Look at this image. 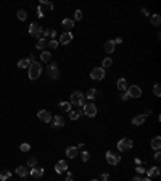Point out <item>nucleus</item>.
<instances>
[{
    "label": "nucleus",
    "instance_id": "nucleus-1",
    "mask_svg": "<svg viewBox=\"0 0 161 181\" xmlns=\"http://www.w3.org/2000/svg\"><path fill=\"white\" fill-rule=\"evenodd\" d=\"M84 102H86V95H84L80 91H74L73 94H71V99H69V104L71 105L84 107Z\"/></svg>",
    "mask_w": 161,
    "mask_h": 181
},
{
    "label": "nucleus",
    "instance_id": "nucleus-2",
    "mask_svg": "<svg viewBox=\"0 0 161 181\" xmlns=\"http://www.w3.org/2000/svg\"><path fill=\"white\" fill-rule=\"evenodd\" d=\"M45 10H47V11H52V10H53V3L47 2V0H40V2H39V7H37V16H39V18H44Z\"/></svg>",
    "mask_w": 161,
    "mask_h": 181
},
{
    "label": "nucleus",
    "instance_id": "nucleus-3",
    "mask_svg": "<svg viewBox=\"0 0 161 181\" xmlns=\"http://www.w3.org/2000/svg\"><path fill=\"white\" fill-rule=\"evenodd\" d=\"M40 73H42V65L39 62H34V63H31V66H29V79H37V78L40 76Z\"/></svg>",
    "mask_w": 161,
    "mask_h": 181
},
{
    "label": "nucleus",
    "instance_id": "nucleus-4",
    "mask_svg": "<svg viewBox=\"0 0 161 181\" xmlns=\"http://www.w3.org/2000/svg\"><path fill=\"white\" fill-rule=\"evenodd\" d=\"M131 149H132V141L129 137H124V139H121V141L118 142V150L119 152H127Z\"/></svg>",
    "mask_w": 161,
    "mask_h": 181
},
{
    "label": "nucleus",
    "instance_id": "nucleus-5",
    "mask_svg": "<svg viewBox=\"0 0 161 181\" xmlns=\"http://www.w3.org/2000/svg\"><path fill=\"white\" fill-rule=\"evenodd\" d=\"M42 32H44V29H42L39 24H36V23H32V24L29 26V34H31V37L40 39V37H42Z\"/></svg>",
    "mask_w": 161,
    "mask_h": 181
},
{
    "label": "nucleus",
    "instance_id": "nucleus-6",
    "mask_svg": "<svg viewBox=\"0 0 161 181\" xmlns=\"http://www.w3.org/2000/svg\"><path fill=\"white\" fill-rule=\"evenodd\" d=\"M47 75H49V78H52V79H58V78H60L58 65H56L55 62L49 65V68H47Z\"/></svg>",
    "mask_w": 161,
    "mask_h": 181
},
{
    "label": "nucleus",
    "instance_id": "nucleus-7",
    "mask_svg": "<svg viewBox=\"0 0 161 181\" xmlns=\"http://www.w3.org/2000/svg\"><path fill=\"white\" fill-rule=\"evenodd\" d=\"M90 78H92V79H95V81H102L103 78H105V69H103L102 66L93 68L90 71Z\"/></svg>",
    "mask_w": 161,
    "mask_h": 181
},
{
    "label": "nucleus",
    "instance_id": "nucleus-8",
    "mask_svg": "<svg viewBox=\"0 0 161 181\" xmlns=\"http://www.w3.org/2000/svg\"><path fill=\"white\" fill-rule=\"evenodd\" d=\"M82 112L87 115L89 118H93L97 115V107L93 105V104H84V107H82Z\"/></svg>",
    "mask_w": 161,
    "mask_h": 181
},
{
    "label": "nucleus",
    "instance_id": "nucleus-9",
    "mask_svg": "<svg viewBox=\"0 0 161 181\" xmlns=\"http://www.w3.org/2000/svg\"><path fill=\"white\" fill-rule=\"evenodd\" d=\"M127 95H129V97H132V99H139V97L142 95V89H140V87L139 86H129V87H127Z\"/></svg>",
    "mask_w": 161,
    "mask_h": 181
},
{
    "label": "nucleus",
    "instance_id": "nucleus-10",
    "mask_svg": "<svg viewBox=\"0 0 161 181\" xmlns=\"http://www.w3.org/2000/svg\"><path fill=\"white\" fill-rule=\"evenodd\" d=\"M119 160H121V157L118 154H115V152H111V150L106 152V162L110 165H118V163H119Z\"/></svg>",
    "mask_w": 161,
    "mask_h": 181
},
{
    "label": "nucleus",
    "instance_id": "nucleus-11",
    "mask_svg": "<svg viewBox=\"0 0 161 181\" xmlns=\"http://www.w3.org/2000/svg\"><path fill=\"white\" fill-rule=\"evenodd\" d=\"M37 117H39V120L44 121V123H50L52 121V113L49 112V110H40V112L37 113Z\"/></svg>",
    "mask_w": 161,
    "mask_h": 181
},
{
    "label": "nucleus",
    "instance_id": "nucleus-12",
    "mask_svg": "<svg viewBox=\"0 0 161 181\" xmlns=\"http://www.w3.org/2000/svg\"><path fill=\"white\" fill-rule=\"evenodd\" d=\"M71 40H73V34H71V32H63V34H61V37L58 39V44L68 45Z\"/></svg>",
    "mask_w": 161,
    "mask_h": 181
},
{
    "label": "nucleus",
    "instance_id": "nucleus-13",
    "mask_svg": "<svg viewBox=\"0 0 161 181\" xmlns=\"http://www.w3.org/2000/svg\"><path fill=\"white\" fill-rule=\"evenodd\" d=\"M52 123H53L55 128H63L65 126V118L61 117V115H55V117H52Z\"/></svg>",
    "mask_w": 161,
    "mask_h": 181
},
{
    "label": "nucleus",
    "instance_id": "nucleus-14",
    "mask_svg": "<svg viewBox=\"0 0 161 181\" xmlns=\"http://www.w3.org/2000/svg\"><path fill=\"white\" fill-rule=\"evenodd\" d=\"M55 171L56 173H63V171H68V163L65 160H60L55 163Z\"/></svg>",
    "mask_w": 161,
    "mask_h": 181
},
{
    "label": "nucleus",
    "instance_id": "nucleus-15",
    "mask_svg": "<svg viewBox=\"0 0 161 181\" xmlns=\"http://www.w3.org/2000/svg\"><path fill=\"white\" fill-rule=\"evenodd\" d=\"M29 175L32 178H42L44 176V168H40V166H34V168L29 170Z\"/></svg>",
    "mask_w": 161,
    "mask_h": 181
},
{
    "label": "nucleus",
    "instance_id": "nucleus-16",
    "mask_svg": "<svg viewBox=\"0 0 161 181\" xmlns=\"http://www.w3.org/2000/svg\"><path fill=\"white\" fill-rule=\"evenodd\" d=\"M66 155H68L69 159H76V157L79 155V149L77 147H68V149H66Z\"/></svg>",
    "mask_w": 161,
    "mask_h": 181
},
{
    "label": "nucleus",
    "instance_id": "nucleus-17",
    "mask_svg": "<svg viewBox=\"0 0 161 181\" xmlns=\"http://www.w3.org/2000/svg\"><path fill=\"white\" fill-rule=\"evenodd\" d=\"M147 175H148V178H158L159 176V166H153V168L147 170Z\"/></svg>",
    "mask_w": 161,
    "mask_h": 181
},
{
    "label": "nucleus",
    "instance_id": "nucleus-18",
    "mask_svg": "<svg viewBox=\"0 0 161 181\" xmlns=\"http://www.w3.org/2000/svg\"><path fill=\"white\" fill-rule=\"evenodd\" d=\"M151 149H155V150H159L161 149V137L159 136H156V137H153L151 139Z\"/></svg>",
    "mask_w": 161,
    "mask_h": 181
},
{
    "label": "nucleus",
    "instance_id": "nucleus-19",
    "mask_svg": "<svg viewBox=\"0 0 161 181\" xmlns=\"http://www.w3.org/2000/svg\"><path fill=\"white\" fill-rule=\"evenodd\" d=\"M16 173L18 175H20L21 176V178H26V176L27 175H29V168H27V166H18V168H16Z\"/></svg>",
    "mask_w": 161,
    "mask_h": 181
},
{
    "label": "nucleus",
    "instance_id": "nucleus-20",
    "mask_svg": "<svg viewBox=\"0 0 161 181\" xmlns=\"http://www.w3.org/2000/svg\"><path fill=\"white\" fill-rule=\"evenodd\" d=\"M127 81H126V78H119L118 79V89L119 91H127Z\"/></svg>",
    "mask_w": 161,
    "mask_h": 181
},
{
    "label": "nucleus",
    "instance_id": "nucleus-21",
    "mask_svg": "<svg viewBox=\"0 0 161 181\" xmlns=\"http://www.w3.org/2000/svg\"><path fill=\"white\" fill-rule=\"evenodd\" d=\"M144 121H145V117H144V115H137V117L132 118V124H135V126L144 124Z\"/></svg>",
    "mask_w": 161,
    "mask_h": 181
},
{
    "label": "nucleus",
    "instance_id": "nucleus-22",
    "mask_svg": "<svg viewBox=\"0 0 161 181\" xmlns=\"http://www.w3.org/2000/svg\"><path fill=\"white\" fill-rule=\"evenodd\" d=\"M42 34H44V39H49V37L55 39V37H56V31H55V29H45Z\"/></svg>",
    "mask_w": 161,
    "mask_h": 181
},
{
    "label": "nucleus",
    "instance_id": "nucleus-23",
    "mask_svg": "<svg viewBox=\"0 0 161 181\" xmlns=\"http://www.w3.org/2000/svg\"><path fill=\"white\" fill-rule=\"evenodd\" d=\"M61 24H63V27L65 29H73L74 27V20H69V18H66V20H63V23H61Z\"/></svg>",
    "mask_w": 161,
    "mask_h": 181
},
{
    "label": "nucleus",
    "instance_id": "nucleus-24",
    "mask_svg": "<svg viewBox=\"0 0 161 181\" xmlns=\"http://www.w3.org/2000/svg\"><path fill=\"white\" fill-rule=\"evenodd\" d=\"M31 66V62L27 58H21L20 62H18V68H21V69H24V68H29Z\"/></svg>",
    "mask_w": 161,
    "mask_h": 181
},
{
    "label": "nucleus",
    "instance_id": "nucleus-25",
    "mask_svg": "<svg viewBox=\"0 0 161 181\" xmlns=\"http://www.w3.org/2000/svg\"><path fill=\"white\" fill-rule=\"evenodd\" d=\"M105 52L106 53H113V52H115V42H113V40L105 42Z\"/></svg>",
    "mask_w": 161,
    "mask_h": 181
},
{
    "label": "nucleus",
    "instance_id": "nucleus-26",
    "mask_svg": "<svg viewBox=\"0 0 161 181\" xmlns=\"http://www.w3.org/2000/svg\"><path fill=\"white\" fill-rule=\"evenodd\" d=\"M150 21H151V26H159V24H161V16L155 13V15H151Z\"/></svg>",
    "mask_w": 161,
    "mask_h": 181
},
{
    "label": "nucleus",
    "instance_id": "nucleus-27",
    "mask_svg": "<svg viewBox=\"0 0 161 181\" xmlns=\"http://www.w3.org/2000/svg\"><path fill=\"white\" fill-rule=\"evenodd\" d=\"M36 47L39 49V50H45V47H47V39H44V37L37 39V44H36Z\"/></svg>",
    "mask_w": 161,
    "mask_h": 181
},
{
    "label": "nucleus",
    "instance_id": "nucleus-28",
    "mask_svg": "<svg viewBox=\"0 0 161 181\" xmlns=\"http://www.w3.org/2000/svg\"><path fill=\"white\" fill-rule=\"evenodd\" d=\"M8 179H11L10 170H3L2 173H0V181H8Z\"/></svg>",
    "mask_w": 161,
    "mask_h": 181
},
{
    "label": "nucleus",
    "instance_id": "nucleus-29",
    "mask_svg": "<svg viewBox=\"0 0 161 181\" xmlns=\"http://www.w3.org/2000/svg\"><path fill=\"white\" fill-rule=\"evenodd\" d=\"M71 107L73 105H71L69 102H60V108L63 110V112H71Z\"/></svg>",
    "mask_w": 161,
    "mask_h": 181
},
{
    "label": "nucleus",
    "instance_id": "nucleus-30",
    "mask_svg": "<svg viewBox=\"0 0 161 181\" xmlns=\"http://www.w3.org/2000/svg\"><path fill=\"white\" fill-rule=\"evenodd\" d=\"M97 95H98V91H97V89H89V91H87V99H89V100H93Z\"/></svg>",
    "mask_w": 161,
    "mask_h": 181
},
{
    "label": "nucleus",
    "instance_id": "nucleus-31",
    "mask_svg": "<svg viewBox=\"0 0 161 181\" xmlns=\"http://www.w3.org/2000/svg\"><path fill=\"white\" fill-rule=\"evenodd\" d=\"M50 58H52V53L47 52V50H44V52L40 53V60H42V62H49Z\"/></svg>",
    "mask_w": 161,
    "mask_h": 181
},
{
    "label": "nucleus",
    "instance_id": "nucleus-32",
    "mask_svg": "<svg viewBox=\"0 0 161 181\" xmlns=\"http://www.w3.org/2000/svg\"><path fill=\"white\" fill-rule=\"evenodd\" d=\"M37 166V159L36 157H29V160H27V168H34Z\"/></svg>",
    "mask_w": 161,
    "mask_h": 181
},
{
    "label": "nucleus",
    "instance_id": "nucleus-33",
    "mask_svg": "<svg viewBox=\"0 0 161 181\" xmlns=\"http://www.w3.org/2000/svg\"><path fill=\"white\" fill-rule=\"evenodd\" d=\"M111 65H113V60H111V58H105V60H103L102 68H103V69H105V68H110Z\"/></svg>",
    "mask_w": 161,
    "mask_h": 181
},
{
    "label": "nucleus",
    "instance_id": "nucleus-34",
    "mask_svg": "<svg viewBox=\"0 0 161 181\" xmlns=\"http://www.w3.org/2000/svg\"><path fill=\"white\" fill-rule=\"evenodd\" d=\"M26 18H27V15H26V11H24V10H18V20L24 21Z\"/></svg>",
    "mask_w": 161,
    "mask_h": 181
},
{
    "label": "nucleus",
    "instance_id": "nucleus-35",
    "mask_svg": "<svg viewBox=\"0 0 161 181\" xmlns=\"http://www.w3.org/2000/svg\"><path fill=\"white\" fill-rule=\"evenodd\" d=\"M20 149H21V152H29L31 150V146L27 142H23L21 146H20Z\"/></svg>",
    "mask_w": 161,
    "mask_h": 181
},
{
    "label": "nucleus",
    "instance_id": "nucleus-36",
    "mask_svg": "<svg viewBox=\"0 0 161 181\" xmlns=\"http://www.w3.org/2000/svg\"><path fill=\"white\" fill-rule=\"evenodd\" d=\"M153 94H155L156 97L161 95V87H159V84H155V86H153Z\"/></svg>",
    "mask_w": 161,
    "mask_h": 181
},
{
    "label": "nucleus",
    "instance_id": "nucleus-37",
    "mask_svg": "<svg viewBox=\"0 0 161 181\" xmlns=\"http://www.w3.org/2000/svg\"><path fill=\"white\" fill-rule=\"evenodd\" d=\"M49 47L50 49H56V47H58V40H56V39H50L49 40Z\"/></svg>",
    "mask_w": 161,
    "mask_h": 181
},
{
    "label": "nucleus",
    "instance_id": "nucleus-38",
    "mask_svg": "<svg viewBox=\"0 0 161 181\" xmlns=\"http://www.w3.org/2000/svg\"><path fill=\"white\" fill-rule=\"evenodd\" d=\"M74 20H76V21H80V20H82V11H80V10H76V13H74Z\"/></svg>",
    "mask_w": 161,
    "mask_h": 181
},
{
    "label": "nucleus",
    "instance_id": "nucleus-39",
    "mask_svg": "<svg viewBox=\"0 0 161 181\" xmlns=\"http://www.w3.org/2000/svg\"><path fill=\"white\" fill-rule=\"evenodd\" d=\"M68 113H69V118L73 120V121L79 118V113H77V112H73V110H71V112H68Z\"/></svg>",
    "mask_w": 161,
    "mask_h": 181
},
{
    "label": "nucleus",
    "instance_id": "nucleus-40",
    "mask_svg": "<svg viewBox=\"0 0 161 181\" xmlns=\"http://www.w3.org/2000/svg\"><path fill=\"white\" fill-rule=\"evenodd\" d=\"M80 157H82V160H84V162H87L89 159H90V154H89L87 150H84L82 154H80Z\"/></svg>",
    "mask_w": 161,
    "mask_h": 181
},
{
    "label": "nucleus",
    "instance_id": "nucleus-41",
    "mask_svg": "<svg viewBox=\"0 0 161 181\" xmlns=\"http://www.w3.org/2000/svg\"><path fill=\"white\" fill-rule=\"evenodd\" d=\"M137 173H139V175H142V173H145V168H144V165H137Z\"/></svg>",
    "mask_w": 161,
    "mask_h": 181
},
{
    "label": "nucleus",
    "instance_id": "nucleus-42",
    "mask_svg": "<svg viewBox=\"0 0 161 181\" xmlns=\"http://www.w3.org/2000/svg\"><path fill=\"white\" fill-rule=\"evenodd\" d=\"M155 160L158 162V163L161 162V152H159V150H156V154H155Z\"/></svg>",
    "mask_w": 161,
    "mask_h": 181
},
{
    "label": "nucleus",
    "instance_id": "nucleus-43",
    "mask_svg": "<svg viewBox=\"0 0 161 181\" xmlns=\"http://www.w3.org/2000/svg\"><path fill=\"white\" fill-rule=\"evenodd\" d=\"M108 178H110V175H108V173H103V175L100 176V179H98V181H106Z\"/></svg>",
    "mask_w": 161,
    "mask_h": 181
},
{
    "label": "nucleus",
    "instance_id": "nucleus-44",
    "mask_svg": "<svg viewBox=\"0 0 161 181\" xmlns=\"http://www.w3.org/2000/svg\"><path fill=\"white\" fill-rule=\"evenodd\" d=\"M66 181H73V173L68 171V175H66Z\"/></svg>",
    "mask_w": 161,
    "mask_h": 181
},
{
    "label": "nucleus",
    "instance_id": "nucleus-45",
    "mask_svg": "<svg viewBox=\"0 0 161 181\" xmlns=\"http://www.w3.org/2000/svg\"><path fill=\"white\" fill-rule=\"evenodd\" d=\"M113 42H115V45H116V44H122V39H121V37H116Z\"/></svg>",
    "mask_w": 161,
    "mask_h": 181
},
{
    "label": "nucleus",
    "instance_id": "nucleus-46",
    "mask_svg": "<svg viewBox=\"0 0 161 181\" xmlns=\"http://www.w3.org/2000/svg\"><path fill=\"white\" fill-rule=\"evenodd\" d=\"M121 99H122V100H129V99H131V97H129V95H127V92H126V94H122V95H121Z\"/></svg>",
    "mask_w": 161,
    "mask_h": 181
},
{
    "label": "nucleus",
    "instance_id": "nucleus-47",
    "mask_svg": "<svg viewBox=\"0 0 161 181\" xmlns=\"http://www.w3.org/2000/svg\"><path fill=\"white\" fill-rule=\"evenodd\" d=\"M142 15H144V16H148V11H147L145 8H142Z\"/></svg>",
    "mask_w": 161,
    "mask_h": 181
},
{
    "label": "nucleus",
    "instance_id": "nucleus-48",
    "mask_svg": "<svg viewBox=\"0 0 161 181\" xmlns=\"http://www.w3.org/2000/svg\"><path fill=\"white\" fill-rule=\"evenodd\" d=\"M135 163H137V165H144V162L139 160V159H135Z\"/></svg>",
    "mask_w": 161,
    "mask_h": 181
},
{
    "label": "nucleus",
    "instance_id": "nucleus-49",
    "mask_svg": "<svg viewBox=\"0 0 161 181\" xmlns=\"http://www.w3.org/2000/svg\"><path fill=\"white\" fill-rule=\"evenodd\" d=\"M142 178H140V176H134V178H132V181H140Z\"/></svg>",
    "mask_w": 161,
    "mask_h": 181
},
{
    "label": "nucleus",
    "instance_id": "nucleus-50",
    "mask_svg": "<svg viewBox=\"0 0 161 181\" xmlns=\"http://www.w3.org/2000/svg\"><path fill=\"white\" fill-rule=\"evenodd\" d=\"M140 181H151V178H148V176H147V178H142Z\"/></svg>",
    "mask_w": 161,
    "mask_h": 181
},
{
    "label": "nucleus",
    "instance_id": "nucleus-51",
    "mask_svg": "<svg viewBox=\"0 0 161 181\" xmlns=\"http://www.w3.org/2000/svg\"><path fill=\"white\" fill-rule=\"evenodd\" d=\"M90 181H98V179H90Z\"/></svg>",
    "mask_w": 161,
    "mask_h": 181
},
{
    "label": "nucleus",
    "instance_id": "nucleus-52",
    "mask_svg": "<svg viewBox=\"0 0 161 181\" xmlns=\"http://www.w3.org/2000/svg\"><path fill=\"white\" fill-rule=\"evenodd\" d=\"M8 181H11V179H8Z\"/></svg>",
    "mask_w": 161,
    "mask_h": 181
}]
</instances>
